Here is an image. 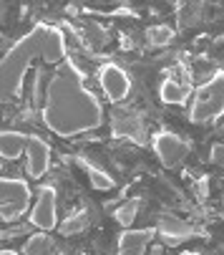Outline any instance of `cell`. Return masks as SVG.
<instances>
[{
    "label": "cell",
    "instance_id": "6da1fadb",
    "mask_svg": "<svg viewBox=\"0 0 224 255\" xmlns=\"http://www.w3.org/2000/svg\"><path fill=\"white\" fill-rule=\"evenodd\" d=\"M41 117L48 131L61 139L88 134L103 124V104L88 89L86 74L76 61L66 58L48 79Z\"/></svg>",
    "mask_w": 224,
    "mask_h": 255
},
{
    "label": "cell",
    "instance_id": "7a4b0ae2",
    "mask_svg": "<svg viewBox=\"0 0 224 255\" xmlns=\"http://www.w3.org/2000/svg\"><path fill=\"white\" fill-rule=\"evenodd\" d=\"M66 58H68V46L61 28L51 23H35L0 58V104H10L20 96L25 76L35 61L58 66Z\"/></svg>",
    "mask_w": 224,
    "mask_h": 255
},
{
    "label": "cell",
    "instance_id": "3957f363",
    "mask_svg": "<svg viewBox=\"0 0 224 255\" xmlns=\"http://www.w3.org/2000/svg\"><path fill=\"white\" fill-rule=\"evenodd\" d=\"M224 117V71L199 84L189 99V122L192 124H214Z\"/></svg>",
    "mask_w": 224,
    "mask_h": 255
},
{
    "label": "cell",
    "instance_id": "277c9868",
    "mask_svg": "<svg viewBox=\"0 0 224 255\" xmlns=\"http://www.w3.org/2000/svg\"><path fill=\"white\" fill-rule=\"evenodd\" d=\"M30 185L23 177H0V217L18 220L28 212L30 205Z\"/></svg>",
    "mask_w": 224,
    "mask_h": 255
},
{
    "label": "cell",
    "instance_id": "5b68a950",
    "mask_svg": "<svg viewBox=\"0 0 224 255\" xmlns=\"http://www.w3.org/2000/svg\"><path fill=\"white\" fill-rule=\"evenodd\" d=\"M28 220L41 233H51L58 228V192L53 185H41L35 190V202L28 210Z\"/></svg>",
    "mask_w": 224,
    "mask_h": 255
},
{
    "label": "cell",
    "instance_id": "8992f818",
    "mask_svg": "<svg viewBox=\"0 0 224 255\" xmlns=\"http://www.w3.org/2000/svg\"><path fill=\"white\" fill-rule=\"evenodd\" d=\"M151 147H154L156 159H159L166 169L181 167L184 159H186V154H189V144H186L179 134L166 131V129H161V131H156V134L151 136Z\"/></svg>",
    "mask_w": 224,
    "mask_h": 255
},
{
    "label": "cell",
    "instance_id": "52a82bcc",
    "mask_svg": "<svg viewBox=\"0 0 224 255\" xmlns=\"http://www.w3.org/2000/svg\"><path fill=\"white\" fill-rule=\"evenodd\" d=\"M98 86L111 104H119L131 94V76L126 74L124 66L111 61V63H103L98 68Z\"/></svg>",
    "mask_w": 224,
    "mask_h": 255
},
{
    "label": "cell",
    "instance_id": "ba28073f",
    "mask_svg": "<svg viewBox=\"0 0 224 255\" xmlns=\"http://www.w3.org/2000/svg\"><path fill=\"white\" fill-rule=\"evenodd\" d=\"M51 167V147L48 141L38 134H30L25 147V174L30 179H41Z\"/></svg>",
    "mask_w": 224,
    "mask_h": 255
},
{
    "label": "cell",
    "instance_id": "9c48e42d",
    "mask_svg": "<svg viewBox=\"0 0 224 255\" xmlns=\"http://www.w3.org/2000/svg\"><path fill=\"white\" fill-rule=\"evenodd\" d=\"M154 238V228H124L116 238V255H144Z\"/></svg>",
    "mask_w": 224,
    "mask_h": 255
},
{
    "label": "cell",
    "instance_id": "30bf717a",
    "mask_svg": "<svg viewBox=\"0 0 224 255\" xmlns=\"http://www.w3.org/2000/svg\"><path fill=\"white\" fill-rule=\"evenodd\" d=\"M28 139H30V134H23L18 129H0V159L15 162V159L25 157Z\"/></svg>",
    "mask_w": 224,
    "mask_h": 255
},
{
    "label": "cell",
    "instance_id": "8fae6325",
    "mask_svg": "<svg viewBox=\"0 0 224 255\" xmlns=\"http://www.w3.org/2000/svg\"><path fill=\"white\" fill-rule=\"evenodd\" d=\"M159 99H161L164 104L181 106V104H186V101L192 99V94H189V89L181 86L179 81H174V79H164L161 86H159Z\"/></svg>",
    "mask_w": 224,
    "mask_h": 255
},
{
    "label": "cell",
    "instance_id": "7c38bea8",
    "mask_svg": "<svg viewBox=\"0 0 224 255\" xmlns=\"http://www.w3.org/2000/svg\"><path fill=\"white\" fill-rule=\"evenodd\" d=\"M83 167H86V174H88V182L93 190H101V192L114 190V177L106 169H101L98 164H91V162H83Z\"/></svg>",
    "mask_w": 224,
    "mask_h": 255
},
{
    "label": "cell",
    "instance_id": "4fadbf2b",
    "mask_svg": "<svg viewBox=\"0 0 224 255\" xmlns=\"http://www.w3.org/2000/svg\"><path fill=\"white\" fill-rule=\"evenodd\" d=\"M139 210H141V200L136 197V200H129L126 205H121L119 210H116V223L121 225V228H131L134 225V220L139 217Z\"/></svg>",
    "mask_w": 224,
    "mask_h": 255
},
{
    "label": "cell",
    "instance_id": "5bb4252c",
    "mask_svg": "<svg viewBox=\"0 0 224 255\" xmlns=\"http://www.w3.org/2000/svg\"><path fill=\"white\" fill-rule=\"evenodd\" d=\"M192 235H194V230L186 228V225H181L179 220L166 223V225L161 228V238H164L166 243H179V240H186V238H192Z\"/></svg>",
    "mask_w": 224,
    "mask_h": 255
},
{
    "label": "cell",
    "instance_id": "9a60e30c",
    "mask_svg": "<svg viewBox=\"0 0 224 255\" xmlns=\"http://www.w3.org/2000/svg\"><path fill=\"white\" fill-rule=\"evenodd\" d=\"M23 255H51V238L38 233V235H33L25 248H23Z\"/></svg>",
    "mask_w": 224,
    "mask_h": 255
},
{
    "label": "cell",
    "instance_id": "2e32d148",
    "mask_svg": "<svg viewBox=\"0 0 224 255\" xmlns=\"http://www.w3.org/2000/svg\"><path fill=\"white\" fill-rule=\"evenodd\" d=\"M146 38H149V43H151V46H166L174 38V28H169V25H154V28L146 30Z\"/></svg>",
    "mask_w": 224,
    "mask_h": 255
},
{
    "label": "cell",
    "instance_id": "e0dca14e",
    "mask_svg": "<svg viewBox=\"0 0 224 255\" xmlns=\"http://www.w3.org/2000/svg\"><path fill=\"white\" fill-rule=\"evenodd\" d=\"M0 255H23V253H15V250H0Z\"/></svg>",
    "mask_w": 224,
    "mask_h": 255
},
{
    "label": "cell",
    "instance_id": "ac0fdd59",
    "mask_svg": "<svg viewBox=\"0 0 224 255\" xmlns=\"http://www.w3.org/2000/svg\"><path fill=\"white\" fill-rule=\"evenodd\" d=\"M181 255H202V253H192V250H186V253H181Z\"/></svg>",
    "mask_w": 224,
    "mask_h": 255
},
{
    "label": "cell",
    "instance_id": "d6986e66",
    "mask_svg": "<svg viewBox=\"0 0 224 255\" xmlns=\"http://www.w3.org/2000/svg\"><path fill=\"white\" fill-rule=\"evenodd\" d=\"M0 172H3V159H0Z\"/></svg>",
    "mask_w": 224,
    "mask_h": 255
}]
</instances>
